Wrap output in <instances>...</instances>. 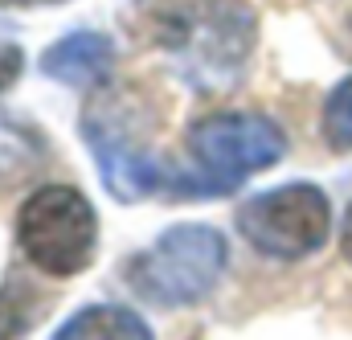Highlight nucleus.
Here are the masks:
<instances>
[{
  "label": "nucleus",
  "instance_id": "nucleus-7",
  "mask_svg": "<svg viewBox=\"0 0 352 340\" xmlns=\"http://www.w3.org/2000/svg\"><path fill=\"white\" fill-rule=\"evenodd\" d=\"M115 58L119 54H115V41L107 33L78 29V33H66L62 41H54L41 54V74L54 78V83H62V86L94 90V86L111 83Z\"/></svg>",
  "mask_w": 352,
  "mask_h": 340
},
{
  "label": "nucleus",
  "instance_id": "nucleus-11",
  "mask_svg": "<svg viewBox=\"0 0 352 340\" xmlns=\"http://www.w3.org/2000/svg\"><path fill=\"white\" fill-rule=\"evenodd\" d=\"M37 304L25 287L16 283H0V340H21L33 328V308Z\"/></svg>",
  "mask_w": 352,
  "mask_h": 340
},
{
  "label": "nucleus",
  "instance_id": "nucleus-4",
  "mask_svg": "<svg viewBox=\"0 0 352 340\" xmlns=\"http://www.w3.org/2000/svg\"><path fill=\"white\" fill-rule=\"evenodd\" d=\"M16 246L50 279H74L98 255V213L74 184H41L16 209Z\"/></svg>",
  "mask_w": 352,
  "mask_h": 340
},
{
  "label": "nucleus",
  "instance_id": "nucleus-13",
  "mask_svg": "<svg viewBox=\"0 0 352 340\" xmlns=\"http://www.w3.org/2000/svg\"><path fill=\"white\" fill-rule=\"evenodd\" d=\"M336 50L352 62V4L340 12V25H336Z\"/></svg>",
  "mask_w": 352,
  "mask_h": 340
},
{
  "label": "nucleus",
  "instance_id": "nucleus-3",
  "mask_svg": "<svg viewBox=\"0 0 352 340\" xmlns=\"http://www.w3.org/2000/svg\"><path fill=\"white\" fill-rule=\"evenodd\" d=\"M230 246L205 222H180L127 262V287L156 308H192L221 283Z\"/></svg>",
  "mask_w": 352,
  "mask_h": 340
},
{
  "label": "nucleus",
  "instance_id": "nucleus-15",
  "mask_svg": "<svg viewBox=\"0 0 352 340\" xmlns=\"http://www.w3.org/2000/svg\"><path fill=\"white\" fill-rule=\"evenodd\" d=\"M4 8H45V4H66V0H0Z\"/></svg>",
  "mask_w": 352,
  "mask_h": 340
},
{
  "label": "nucleus",
  "instance_id": "nucleus-2",
  "mask_svg": "<svg viewBox=\"0 0 352 340\" xmlns=\"http://www.w3.org/2000/svg\"><path fill=\"white\" fill-rule=\"evenodd\" d=\"M184 148L192 172H180L176 193H234L287 156V131L263 111H213L188 127Z\"/></svg>",
  "mask_w": 352,
  "mask_h": 340
},
{
  "label": "nucleus",
  "instance_id": "nucleus-9",
  "mask_svg": "<svg viewBox=\"0 0 352 340\" xmlns=\"http://www.w3.org/2000/svg\"><path fill=\"white\" fill-rule=\"evenodd\" d=\"M54 340H156L148 320L135 308L123 304H90L82 312H74Z\"/></svg>",
  "mask_w": 352,
  "mask_h": 340
},
{
  "label": "nucleus",
  "instance_id": "nucleus-12",
  "mask_svg": "<svg viewBox=\"0 0 352 340\" xmlns=\"http://www.w3.org/2000/svg\"><path fill=\"white\" fill-rule=\"evenodd\" d=\"M21 70H25V54H21V45L0 41V94H4L8 86H16Z\"/></svg>",
  "mask_w": 352,
  "mask_h": 340
},
{
  "label": "nucleus",
  "instance_id": "nucleus-6",
  "mask_svg": "<svg viewBox=\"0 0 352 340\" xmlns=\"http://www.w3.org/2000/svg\"><path fill=\"white\" fill-rule=\"evenodd\" d=\"M82 140H87L90 156L98 164L102 176V189L119 201V205H135L144 197H156V193H176L180 184V172H168L156 152L148 148V140H140V127L135 119L127 115V103L123 94H102L94 98L87 111H82Z\"/></svg>",
  "mask_w": 352,
  "mask_h": 340
},
{
  "label": "nucleus",
  "instance_id": "nucleus-5",
  "mask_svg": "<svg viewBox=\"0 0 352 340\" xmlns=\"http://www.w3.org/2000/svg\"><path fill=\"white\" fill-rule=\"evenodd\" d=\"M234 226L250 251L274 262H303L332 238V201L311 180H287L246 197L234 209Z\"/></svg>",
  "mask_w": 352,
  "mask_h": 340
},
{
  "label": "nucleus",
  "instance_id": "nucleus-14",
  "mask_svg": "<svg viewBox=\"0 0 352 340\" xmlns=\"http://www.w3.org/2000/svg\"><path fill=\"white\" fill-rule=\"evenodd\" d=\"M340 255L352 266V201H349V209H344V217H340Z\"/></svg>",
  "mask_w": 352,
  "mask_h": 340
},
{
  "label": "nucleus",
  "instance_id": "nucleus-1",
  "mask_svg": "<svg viewBox=\"0 0 352 340\" xmlns=\"http://www.w3.org/2000/svg\"><path fill=\"white\" fill-rule=\"evenodd\" d=\"M156 41L188 86L226 90L254 54L258 21L246 0H180L160 17Z\"/></svg>",
  "mask_w": 352,
  "mask_h": 340
},
{
  "label": "nucleus",
  "instance_id": "nucleus-10",
  "mask_svg": "<svg viewBox=\"0 0 352 340\" xmlns=\"http://www.w3.org/2000/svg\"><path fill=\"white\" fill-rule=\"evenodd\" d=\"M320 131L332 152H352V74L328 90L320 111Z\"/></svg>",
  "mask_w": 352,
  "mask_h": 340
},
{
  "label": "nucleus",
  "instance_id": "nucleus-8",
  "mask_svg": "<svg viewBox=\"0 0 352 340\" xmlns=\"http://www.w3.org/2000/svg\"><path fill=\"white\" fill-rule=\"evenodd\" d=\"M50 160V140L37 123L0 111V193L29 184Z\"/></svg>",
  "mask_w": 352,
  "mask_h": 340
}]
</instances>
